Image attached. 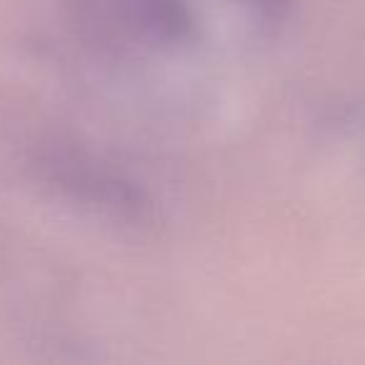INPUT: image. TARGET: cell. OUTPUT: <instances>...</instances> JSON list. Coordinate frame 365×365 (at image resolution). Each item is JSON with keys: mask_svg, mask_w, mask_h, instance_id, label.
Here are the masks:
<instances>
[{"mask_svg": "<svg viewBox=\"0 0 365 365\" xmlns=\"http://www.w3.org/2000/svg\"><path fill=\"white\" fill-rule=\"evenodd\" d=\"M93 46L115 56H160L188 46L195 16L188 0H61Z\"/></svg>", "mask_w": 365, "mask_h": 365, "instance_id": "cell-1", "label": "cell"}, {"mask_svg": "<svg viewBox=\"0 0 365 365\" xmlns=\"http://www.w3.org/2000/svg\"><path fill=\"white\" fill-rule=\"evenodd\" d=\"M38 170L68 200L118 225L140 228L155 218L145 190L78 148L56 143L41 153Z\"/></svg>", "mask_w": 365, "mask_h": 365, "instance_id": "cell-2", "label": "cell"}]
</instances>
